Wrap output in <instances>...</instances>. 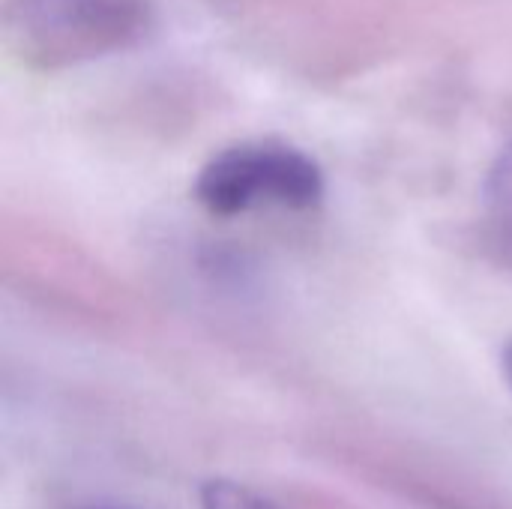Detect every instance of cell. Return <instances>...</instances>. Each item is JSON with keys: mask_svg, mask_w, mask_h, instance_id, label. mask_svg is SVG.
I'll return each mask as SVG.
<instances>
[{"mask_svg": "<svg viewBox=\"0 0 512 509\" xmlns=\"http://www.w3.org/2000/svg\"><path fill=\"white\" fill-rule=\"evenodd\" d=\"M318 162L282 141H246L216 153L195 177V201L213 216H240L258 207L315 210L324 201Z\"/></svg>", "mask_w": 512, "mask_h": 509, "instance_id": "obj_2", "label": "cell"}, {"mask_svg": "<svg viewBox=\"0 0 512 509\" xmlns=\"http://www.w3.org/2000/svg\"><path fill=\"white\" fill-rule=\"evenodd\" d=\"M501 366H504V378H507V384H510V390H512V342L504 348Z\"/></svg>", "mask_w": 512, "mask_h": 509, "instance_id": "obj_5", "label": "cell"}, {"mask_svg": "<svg viewBox=\"0 0 512 509\" xmlns=\"http://www.w3.org/2000/svg\"><path fill=\"white\" fill-rule=\"evenodd\" d=\"M201 509H279L255 489L234 480H210L201 489Z\"/></svg>", "mask_w": 512, "mask_h": 509, "instance_id": "obj_4", "label": "cell"}, {"mask_svg": "<svg viewBox=\"0 0 512 509\" xmlns=\"http://www.w3.org/2000/svg\"><path fill=\"white\" fill-rule=\"evenodd\" d=\"M156 27L153 0H6L9 51L36 69H63L138 48Z\"/></svg>", "mask_w": 512, "mask_h": 509, "instance_id": "obj_1", "label": "cell"}, {"mask_svg": "<svg viewBox=\"0 0 512 509\" xmlns=\"http://www.w3.org/2000/svg\"><path fill=\"white\" fill-rule=\"evenodd\" d=\"M483 207L489 219V231L501 252L512 261V141L495 159L486 186H483Z\"/></svg>", "mask_w": 512, "mask_h": 509, "instance_id": "obj_3", "label": "cell"}]
</instances>
